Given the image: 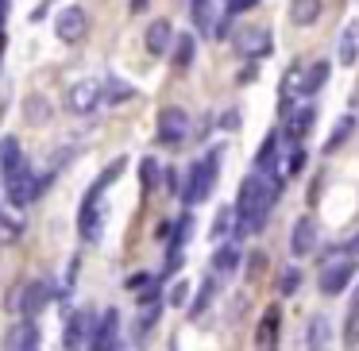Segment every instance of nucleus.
<instances>
[{
    "instance_id": "423d86ee",
    "label": "nucleus",
    "mask_w": 359,
    "mask_h": 351,
    "mask_svg": "<svg viewBox=\"0 0 359 351\" xmlns=\"http://www.w3.org/2000/svg\"><path fill=\"white\" fill-rule=\"evenodd\" d=\"M97 104H101V81L97 78H86L66 89V109L74 116H89V112H97Z\"/></svg>"
},
{
    "instance_id": "ddd939ff",
    "label": "nucleus",
    "mask_w": 359,
    "mask_h": 351,
    "mask_svg": "<svg viewBox=\"0 0 359 351\" xmlns=\"http://www.w3.org/2000/svg\"><path fill=\"white\" fill-rule=\"evenodd\" d=\"M39 343H43V332L35 328L32 317H24L20 324H12V332H8V347L12 351H35Z\"/></svg>"
},
{
    "instance_id": "7c9ffc66",
    "label": "nucleus",
    "mask_w": 359,
    "mask_h": 351,
    "mask_svg": "<svg viewBox=\"0 0 359 351\" xmlns=\"http://www.w3.org/2000/svg\"><path fill=\"white\" fill-rule=\"evenodd\" d=\"M297 286H302V270H297V266H286V270L278 274V294L282 297H294Z\"/></svg>"
},
{
    "instance_id": "e433bc0d",
    "label": "nucleus",
    "mask_w": 359,
    "mask_h": 351,
    "mask_svg": "<svg viewBox=\"0 0 359 351\" xmlns=\"http://www.w3.org/2000/svg\"><path fill=\"white\" fill-rule=\"evenodd\" d=\"M263 266H266V255H263V251H251V259H248V278H259V274H263Z\"/></svg>"
},
{
    "instance_id": "c9c22d12",
    "label": "nucleus",
    "mask_w": 359,
    "mask_h": 351,
    "mask_svg": "<svg viewBox=\"0 0 359 351\" xmlns=\"http://www.w3.org/2000/svg\"><path fill=\"white\" fill-rule=\"evenodd\" d=\"M259 0H224V16H243V12H251Z\"/></svg>"
},
{
    "instance_id": "ea45409f",
    "label": "nucleus",
    "mask_w": 359,
    "mask_h": 351,
    "mask_svg": "<svg viewBox=\"0 0 359 351\" xmlns=\"http://www.w3.org/2000/svg\"><path fill=\"white\" fill-rule=\"evenodd\" d=\"M220 128H224V132H236V128H240V112H224V116H220Z\"/></svg>"
},
{
    "instance_id": "cd10ccee",
    "label": "nucleus",
    "mask_w": 359,
    "mask_h": 351,
    "mask_svg": "<svg viewBox=\"0 0 359 351\" xmlns=\"http://www.w3.org/2000/svg\"><path fill=\"white\" fill-rule=\"evenodd\" d=\"M158 178H163V170H158V158H143V163H140V186H143V193H155V189H158Z\"/></svg>"
},
{
    "instance_id": "79ce46f5",
    "label": "nucleus",
    "mask_w": 359,
    "mask_h": 351,
    "mask_svg": "<svg viewBox=\"0 0 359 351\" xmlns=\"http://www.w3.org/2000/svg\"><path fill=\"white\" fill-rule=\"evenodd\" d=\"M147 8V0H132V12H143Z\"/></svg>"
},
{
    "instance_id": "c85d7f7f",
    "label": "nucleus",
    "mask_w": 359,
    "mask_h": 351,
    "mask_svg": "<svg viewBox=\"0 0 359 351\" xmlns=\"http://www.w3.org/2000/svg\"><path fill=\"white\" fill-rule=\"evenodd\" d=\"M24 232V220L16 212H0V243H16Z\"/></svg>"
},
{
    "instance_id": "f704fd0d",
    "label": "nucleus",
    "mask_w": 359,
    "mask_h": 351,
    "mask_svg": "<svg viewBox=\"0 0 359 351\" xmlns=\"http://www.w3.org/2000/svg\"><path fill=\"white\" fill-rule=\"evenodd\" d=\"M158 312H163V309H158V301H151V309L143 312V317H140V324H135V336L151 332V328H155V320H158Z\"/></svg>"
},
{
    "instance_id": "20e7f679",
    "label": "nucleus",
    "mask_w": 359,
    "mask_h": 351,
    "mask_svg": "<svg viewBox=\"0 0 359 351\" xmlns=\"http://www.w3.org/2000/svg\"><path fill=\"white\" fill-rule=\"evenodd\" d=\"M189 128H194V120H189V112L178 109V104H170V109L158 112V143H166V147L186 143L189 139Z\"/></svg>"
},
{
    "instance_id": "2eb2a0df",
    "label": "nucleus",
    "mask_w": 359,
    "mask_h": 351,
    "mask_svg": "<svg viewBox=\"0 0 359 351\" xmlns=\"http://www.w3.org/2000/svg\"><path fill=\"white\" fill-rule=\"evenodd\" d=\"M135 97V85H128L124 78H116V74H104V81H101V101H109V104H128Z\"/></svg>"
},
{
    "instance_id": "6ab92c4d",
    "label": "nucleus",
    "mask_w": 359,
    "mask_h": 351,
    "mask_svg": "<svg viewBox=\"0 0 359 351\" xmlns=\"http://www.w3.org/2000/svg\"><path fill=\"white\" fill-rule=\"evenodd\" d=\"M278 324H282V312L271 305V309L263 312V320H259V328H255V347H274V340H278Z\"/></svg>"
},
{
    "instance_id": "37998d69",
    "label": "nucleus",
    "mask_w": 359,
    "mask_h": 351,
    "mask_svg": "<svg viewBox=\"0 0 359 351\" xmlns=\"http://www.w3.org/2000/svg\"><path fill=\"white\" fill-rule=\"evenodd\" d=\"M351 309H359V289H355V297H351Z\"/></svg>"
},
{
    "instance_id": "c756f323",
    "label": "nucleus",
    "mask_w": 359,
    "mask_h": 351,
    "mask_svg": "<svg viewBox=\"0 0 359 351\" xmlns=\"http://www.w3.org/2000/svg\"><path fill=\"white\" fill-rule=\"evenodd\" d=\"M212 297H217V282L209 278V282H201V294L194 297V305H189V317H201V312L212 305Z\"/></svg>"
},
{
    "instance_id": "dca6fc26",
    "label": "nucleus",
    "mask_w": 359,
    "mask_h": 351,
    "mask_svg": "<svg viewBox=\"0 0 359 351\" xmlns=\"http://www.w3.org/2000/svg\"><path fill=\"white\" fill-rule=\"evenodd\" d=\"M359 58V20H351L340 35V47H336V62L340 66H355Z\"/></svg>"
},
{
    "instance_id": "2f4dec72",
    "label": "nucleus",
    "mask_w": 359,
    "mask_h": 351,
    "mask_svg": "<svg viewBox=\"0 0 359 351\" xmlns=\"http://www.w3.org/2000/svg\"><path fill=\"white\" fill-rule=\"evenodd\" d=\"M124 166H128V158H116V163H112L104 174H97V181H93V186H97V189H109L112 181H116L120 174H124Z\"/></svg>"
},
{
    "instance_id": "58836bf2",
    "label": "nucleus",
    "mask_w": 359,
    "mask_h": 351,
    "mask_svg": "<svg viewBox=\"0 0 359 351\" xmlns=\"http://www.w3.org/2000/svg\"><path fill=\"white\" fill-rule=\"evenodd\" d=\"M27 116H32V120H47V104H39L32 97V101H27Z\"/></svg>"
},
{
    "instance_id": "f257e3e1",
    "label": "nucleus",
    "mask_w": 359,
    "mask_h": 351,
    "mask_svg": "<svg viewBox=\"0 0 359 351\" xmlns=\"http://www.w3.org/2000/svg\"><path fill=\"white\" fill-rule=\"evenodd\" d=\"M282 197V178L278 174H263V170H255V174H248L243 178V186H240V197H236V235H255V232H263L266 228V216H271V209H274V201Z\"/></svg>"
},
{
    "instance_id": "4c0bfd02",
    "label": "nucleus",
    "mask_w": 359,
    "mask_h": 351,
    "mask_svg": "<svg viewBox=\"0 0 359 351\" xmlns=\"http://www.w3.org/2000/svg\"><path fill=\"white\" fill-rule=\"evenodd\" d=\"M166 301H170V305H186L189 301V282H174V289H170Z\"/></svg>"
},
{
    "instance_id": "9b49d317",
    "label": "nucleus",
    "mask_w": 359,
    "mask_h": 351,
    "mask_svg": "<svg viewBox=\"0 0 359 351\" xmlns=\"http://www.w3.org/2000/svg\"><path fill=\"white\" fill-rule=\"evenodd\" d=\"M317 240H320L317 220H313V216H302V220L294 224V232H290V255H294V259L313 255V251H317Z\"/></svg>"
},
{
    "instance_id": "393cba45",
    "label": "nucleus",
    "mask_w": 359,
    "mask_h": 351,
    "mask_svg": "<svg viewBox=\"0 0 359 351\" xmlns=\"http://www.w3.org/2000/svg\"><path fill=\"white\" fill-rule=\"evenodd\" d=\"M328 340H332V328H328V317H313L309 320V336H305V347H328Z\"/></svg>"
},
{
    "instance_id": "473e14b6",
    "label": "nucleus",
    "mask_w": 359,
    "mask_h": 351,
    "mask_svg": "<svg viewBox=\"0 0 359 351\" xmlns=\"http://www.w3.org/2000/svg\"><path fill=\"white\" fill-rule=\"evenodd\" d=\"M232 224H236V209H228V205H224V209L217 212V224H212V240H220Z\"/></svg>"
},
{
    "instance_id": "b1692460",
    "label": "nucleus",
    "mask_w": 359,
    "mask_h": 351,
    "mask_svg": "<svg viewBox=\"0 0 359 351\" xmlns=\"http://www.w3.org/2000/svg\"><path fill=\"white\" fill-rule=\"evenodd\" d=\"M189 235H194V216H189V212H182L178 220H170V235H166V240H170V247H166V251H182L189 243Z\"/></svg>"
},
{
    "instance_id": "9d476101",
    "label": "nucleus",
    "mask_w": 359,
    "mask_h": 351,
    "mask_svg": "<svg viewBox=\"0 0 359 351\" xmlns=\"http://www.w3.org/2000/svg\"><path fill=\"white\" fill-rule=\"evenodd\" d=\"M116 324H120V317H116V309H104L101 317L93 320V332H89V340H86V347H97V351H104V347H120L116 343Z\"/></svg>"
},
{
    "instance_id": "72a5a7b5",
    "label": "nucleus",
    "mask_w": 359,
    "mask_h": 351,
    "mask_svg": "<svg viewBox=\"0 0 359 351\" xmlns=\"http://www.w3.org/2000/svg\"><path fill=\"white\" fill-rule=\"evenodd\" d=\"M305 158H309V155H305V147H294V151L286 155V166H282V174H290V178H294V174H302Z\"/></svg>"
},
{
    "instance_id": "4be33fe9",
    "label": "nucleus",
    "mask_w": 359,
    "mask_h": 351,
    "mask_svg": "<svg viewBox=\"0 0 359 351\" xmlns=\"http://www.w3.org/2000/svg\"><path fill=\"white\" fill-rule=\"evenodd\" d=\"M328 70H332V62H313V66H305V74H302V97H313V93H320V85L328 81Z\"/></svg>"
},
{
    "instance_id": "6e6552de",
    "label": "nucleus",
    "mask_w": 359,
    "mask_h": 351,
    "mask_svg": "<svg viewBox=\"0 0 359 351\" xmlns=\"http://www.w3.org/2000/svg\"><path fill=\"white\" fill-rule=\"evenodd\" d=\"M86 32H89V16H86V8H81V4H70V8L58 12L55 35L62 43H81V39H86Z\"/></svg>"
},
{
    "instance_id": "a211bd4d",
    "label": "nucleus",
    "mask_w": 359,
    "mask_h": 351,
    "mask_svg": "<svg viewBox=\"0 0 359 351\" xmlns=\"http://www.w3.org/2000/svg\"><path fill=\"white\" fill-rule=\"evenodd\" d=\"M89 324H93V317L89 312H74V320L66 324V336H62V347H86L89 340Z\"/></svg>"
},
{
    "instance_id": "412c9836",
    "label": "nucleus",
    "mask_w": 359,
    "mask_h": 351,
    "mask_svg": "<svg viewBox=\"0 0 359 351\" xmlns=\"http://www.w3.org/2000/svg\"><path fill=\"white\" fill-rule=\"evenodd\" d=\"M240 259H243V251L236 247V243H220V247L212 251V274H236Z\"/></svg>"
},
{
    "instance_id": "39448f33",
    "label": "nucleus",
    "mask_w": 359,
    "mask_h": 351,
    "mask_svg": "<svg viewBox=\"0 0 359 351\" xmlns=\"http://www.w3.org/2000/svg\"><path fill=\"white\" fill-rule=\"evenodd\" d=\"M50 301H55V282H50V278L24 282V289H20V317H32L35 320Z\"/></svg>"
},
{
    "instance_id": "a878e982",
    "label": "nucleus",
    "mask_w": 359,
    "mask_h": 351,
    "mask_svg": "<svg viewBox=\"0 0 359 351\" xmlns=\"http://www.w3.org/2000/svg\"><path fill=\"white\" fill-rule=\"evenodd\" d=\"M351 132H355V116H344L340 124H336V132L325 139V155H336V151H340L344 143L351 139Z\"/></svg>"
},
{
    "instance_id": "4468645a",
    "label": "nucleus",
    "mask_w": 359,
    "mask_h": 351,
    "mask_svg": "<svg viewBox=\"0 0 359 351\" xmlns=\"http://www.w3.org/2000/svg\"><path fill=\"white\" fill-rule=\"evenodd\" d=\"M286 116H290V124H286V132H282V139H286V143H302L305 135H309L313 120H317V109H313V104H305V109L286 112Z\"/></svg>"
},
{
    "instance_id": "f3484780",
    "label": "nucleus",
    "mask_w": 359,
    "mask_h": 351,
    "mask_svg": "<svg viewBox=\"0 0 359 351\" xmlns=\"http://www.w3.org/2000/svg\"><path fill=\"white\" fill-rule=\"evenodd\" d=\"M147 50L151 55H166L170 50V43H174V27H170V20H155V24L147 27Z\"/></svg>"
},
{
    "instance_id": "1a4fd4ad",
    "label": "nucleus",
    "mask_w": 359,
    "mask_h": 351,
    "mask_svg": "<svg viewBox=\"0 0 359 351\" xmlns=\"http://www.w3.org/2000/svg\"><path fill=\"white\" fill-rule=\"evenodd\" d=\"M236 50H240L243 58H251V62H259V58H266L274 50V39L266 27H248V32L236 35Z\"/></svg>"
},
{
    "instance_id": "5701e85b",
    "label": "nucleus",
    "mask_w": 359,
    "mask_h": 351,
    "mask_svg": "<svg viewBox=\"0 0 359 351\" xmlns=\"http://www.w3.org/2000/svg\"><path fill=\"white\" fill-rule=\"evenodd\" d=\"M278 143H282V135H278V132L266 135L263 147H259V155H255V170H263V174H271V170H274V163H278Z\"/></svg>"
},
{
    "instance_id": "f03ea898",
    "label": "nucleus",
    "mask_w": 359,
    "mask_h": 351,
    "mask_svg": "<svg viewBox=\"0 0 359 351\" xmlns=\"http://www.w3.org/2000/svg\"><path fill=\"white\" fill-rule=\"evenodd\" d=\"M220 155H224V147H212L205 158H197L194 166L186 170V181H182V201L194 209V205H201V201H209V193H212V186H217V174H220Z\"/></svg>"
},
{
    "instance_id": "7ed1b4c3",
    "label": "nucleus",
    "mask_w": 359,
    "mask_h": 351,
    "mask_svg": "<svg viewBox=\"0 0 359 351\" xmlns=\"http://www.w3.org/2000/svg\"><path fill=\"white\" fill-rule=\"evenodd\" d=\"M355 255H332V259H325L320 263V278H317V286H320V294L325 297H336V294H344V289L351 286V278H355Z\"/></svg>"
},
{
    "instance_id": "aec40b11",
    "label": "nucleus",
    "mask_w": 359,
    "mask_h": 351,
    "mask_svg": "<svg viewBox=\"0 0 359 351\" xmlns=\"http://www.w3.org/2000/svg\"><path fill=\"white\" fill-rule=\"evenodd\" d=\"M320 20V0H290V24L313 27Z\"/></svg>"
},
{
    "instance_id": "0eeeda50",
    "label": "nucleus",
    "mask_w": 359,
    "mask_h": 351,
    "mask_svg": "<svg viewBox=\"0 0 359 351\" xmlns=\"http://www.w3.org/2000/svg\"><path fill=\"white\" fill-rule=\"evenodd\" d=\"M101 193H104V189L89 186L86 201H81V212H78V232L86 235L89 243L101 240V220H104V212H101Z\"/></svg>"
},
{
    "instance_id": "f8f14e48",
    "label": "nucleus",
    "mask_w": 359,
    "mask_h": 351,
    "mask_svg": "<svg viewBox=\"0 0 359 351\" xmlns=\"http://www.w3.org/2000/svg\"><path fill=\"white\" fill-rule=\"evenodd\" d=\"M220 16H224V0H189V20L209 39H212V27H217Z\"/></svg>"
},
{
    "instance_id": "bb28decb",
    "label": "nucleus",
    "mask_w": 359,
    "mask_h": 351,
    "mask_svg": "<svg viewBox=\"0 0 359 351\" xmlns=\"http://www.w3.org/2000/svg\"><path fill=\"white\" fill-rule=\"evenodd\" d=\"M174 66L178 70L194 66V35H174Z\"/></svg>"
},
{
    "instance_id": "a19ab883",
    "label": "nucleus",
    "mask_w": 359,
    "mask_h": 351,
    "mask_svg": "<svg viewBox=\"0 0 359 351\" xmlns=\"http://www.w3.org/2000/svg\"><path fill=\"white\" fill-rule=\"evenodd\" d=\"M340 251H344V255H359V232H355V235H351V240H348V243H344V247H340Z\"/></svg>"
}]
</instances>
